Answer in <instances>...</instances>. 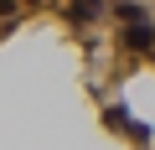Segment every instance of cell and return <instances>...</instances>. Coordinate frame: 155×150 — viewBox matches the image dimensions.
<instances>
[{
	"label": "cell",
	"instance_id": "6da1fadb",
	"mask_svg": "<svg viewBox=\"0 0 155 150\" xmlns=\"http://www.w3.org/2000/svg\"><path fill=\"white\" fill-rule=\"evenodd\" d=\"M62 16L83 26V21H93V16H104V0H62Z\"/></svg>",
	"mask_w": 155,
	"mask_h": 150
}]
</instances>
